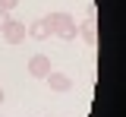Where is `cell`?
<instances>
[{
  "label": "cell",
  "mask_w": 126,
  "mask_h": 117,
  "mask_svg": "<svg viewBox=\"0 0 126 117\" xmlns=\"http://www.w3.org/2000/svg\"><path fill=\"white\" fill-rule=\"evenodd\" d=\"M0 117H3V114H0Z\"/></svg>",
  "instance_id": "10"
},
{
  "label": "cell",
  "mask_w": 126,
  "mask_h": 117,
  "mask_svg": "<svg viewBox=\"0 0 126 117\" xmlns=\"http://www.w3.org/2000/svg\"><path fill=\"white\" fill-rule=\"evenodd\" d=\"M44 79H47V85H50V92H57V95H63V92L73 89V76H66V73H54V70H50Z\"/></svg>",
  "instance_id": "5"
},
{
  "label": "cell",
  "mask_w": 126,
  "mask_h": 117,
  "mask_svg": "<svg viewBox=\"0 0 126 117\" xmlns=\"http://www.w3.org/2000/svg\"><path fill=\"white\" fill-rule=\"evenodd\" d=\"M47 29H50V38H60V41H73L76 38V22L73 16H66V13H50L44 16Z\"/></svg>",
  "instance_id": "1"
},
{
  "label": "cell",
  "mask_w": 126,
  "mask_h": 117,
  "mask_svg": "<svg viewBox=\"0 0 126 117\" xmlns=\"http://www.w3.org/2000/svg\"><path fill=\"white\" fill-rule=\"evenodd\" d=\"M3 101H6V92H3V85H0V104H3Z\"/></svg>",
  "instance_id": "9"
},
{
  "label": "cell",
  "mask_w": 126,
  "mask_h": 117,
  "mask_svg": "<svg viewBox=\"0 0 126 117\" xmlns=\"http://www.w3.org/2000/svg\"><path fill=\"white\" fill-rule=\"evenodd\" d=\"M25 38H35V41H47L50 38V29H47L44 19H35L29 29H25Z\"/></svg>",
  "instance_id": "6"
},
{
  "label": "cell",
  "mask_w": 126,
  "mask_h": 117,
  "mask_svg": "<svg viewBox=\"0 0 126 117\" xmlns=\"http://www.w3.org/2000/svg\"><path fill=\"white\" fill-rule=\"evenodd\" d=\"M16 6H19V0H0V10L3 13H13Z\"/></svg>",
  "instance_id": "7"
},
{
  "label": "cell",
  "mask_w": 126,
  "mask_h": 117,
  "mask_svg": "<svg viewBox=\"0 0 126 117\" xmlns=\"http://www.w3.org/2000/svg\"><path fill=\"white\" fill-rule=\"evenodd\" d=\"M76 38H82L88 48H98V22H94V13H88V19L76 25Z\"/></svg>",
  "instance_id": "2"
},
{
  "label": "cell",
  "mask_w": 126,
  "mask_h": 117,
  "mask_svg": "<svg viewBox=\"0 0 126 117\" xmlns=\"http://www.w3.org/2000/svg\"><path fill=\"white\" fill-rule=\"evenodd\" d=\"M0 32H3V41H6V44H22V41H25V25L16 22V19H10Z\"/></svg>",
  "instance_id": "4"
},
{
  "label": "cell",
  "mask_w": 126,
  "mask_h": 117,
  "mask_svg": "<svg viewBox=\"0 0 126 117\" xmlns=\"http://www.w3.org/2000/svg\"><path fill=\"white\" fill-rule=\"evenodd\" d=\"M50 70H54V67H50V57H47V54H35V57H29V76L44 79Z\"/></svg>",
  "instance_id": "3"
},
{
  "label": "cell",
  "mask_w": 126,
  "mask_h": 117,
  "mask_svg": "<svg viewBox=\"0 0 126 117\" xmlns=\"http://www.w3.org/2000/svg\"><path fill=\"white\" fill-rule=\"evenodd\" d=\"M10 19H13V16H10V13H3V10H0V29H3V25H6Z\"/></svg>",
  "instance_id": "8"
}]
</instances>
